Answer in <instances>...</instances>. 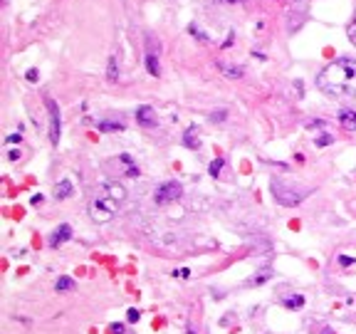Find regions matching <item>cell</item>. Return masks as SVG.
Returning a JSON list of instances; mask_svg holds the SVG:
<instances>
[{"label": "cell", "instance_id": "obj_1", "mask_svg": "<svg viewBox=\"0 0 356 334\" xmlns=\"http://www.w3.org/2000/svg\"><path fill=\"white\" fill-rule=\"evenodd\" d=\"M317 87L334 99H351L356 97V60L339 57L329 62L317 77Z\"/></svg>", "mask_w": 356, "mask_h": 334}, {"label": "cell", "instance_id": "obj_2", "mask_svg": "<svg viewBox=\"0 0 356 334\" xmlns=\"http://www.w3.org/2000/svg\"><path fill=\"white\" fill-rule=\"evenodd\" d=\"M270 191L275 195V201L277 203H282L287 208H292V206H299L304 198H307V188H292V186H287L285 181H280V179H272L270 183Z\"/></svg>", "mask_w": 356, "mask_h": 334}, {"label": "cell", "instance_id": "obj_3", "mask_svg": "<svg viewBox=\"0 0 356 334\" xmlns=\"http://www.w3.org/2000/svg\"><path fill=\"white\" fill-rule=\"evenodd\" d=\"M116 203L114 198H109L107 193H97L92 198V203H89V218L94 223H109L112 218L116 215Z\"/></svg>", "mask_w": 356, "mask_h": 334}, {"label": "cell", "instance_id": "obj_4", "mask_svg": "<svg viewBox=\"0 0 356 334\" xmlns=\"http://www.w3.org/2000/svg\"><path fill=\"white\" fill-rule=\"evenodd\" d=\"M181 195H183L181 183L178 181H163L161 186H156V191H154V201H156L158 206H166V203L178 201Z\"/></svg>", "mask_w": 356, "mask_h": 334}, {"label": "cell", "instance_id": "obj_5", "mask_svg": "<svg viewBox=\"0 0 356 334\" xmlns=\"http://www.w3.org/2000/svg\"><path fill=\"white\" fill-rule=\"evenodd\" d=\"M45 107H47V114H50V141L57 146L59 136H62V116H59V107L55 104V99H45Z\"/></svg>", "mask_w": 356, "mask_h": 334}, {"label": "cell", "instance_id": "obj_6", "mask_svg": "<svg viewBox=\"0 0 356 334\" xmlns=\"http://www.w3.org/2000/svg\"><path fill=\"white\" fill-rule=\"evenodd\" d=\"M99 191H101V193H107L109 198H114L116 203L127 201V188H124V186H121L119 181H104Z\"/></svg>", "mask_w": 356, "mask_h": 334}, {"label": "cell", "instance_id": "obj_7", "mask_svg": "<svg viewBox=\"0 0 356 334\" xmlns=\"http://www.w3.org/2000/svg\"><path fill=\"white\" fill-rule=\"evenodd\" d=\"M136 122L141 126H146V129H151V126H156L158 124V119H156V111L151 109L149 104H141V107H136Z\"/></svg>", "mask_w": 356, "mask_h": 334}, {"label": "cell", "instance_id": "obj_8", "mask_svg": "<svg viewBox=\"0 0 356 334\" xmlns=\"http://www.w3.org/2000/svg\"><path fill=\"white\" fill-rule=\"evenodd\" d=\"M70 238H72V228L67 225V223H62L57 230L47 238V245H50V248H59V245H62V243H67Z\"/></svg>", "mask_w": 356, "mask_h": 334}, {"label": "cell", "instance_id": "obj_9", "mask_svg": "<svg viewBox=\"0 0 356 334\" xmlns=\"http://www.w3.org/2000/svg\"><path fill=\"white\" fill-rule=\"evenodd\" d=\"M183 146H185V149H191V151L200 149V131H198V126H188V129L183 131Z\"/></svg>", "mask_w": 356, "mask_h": 334}, {"label": "cell", "instance_id": "obj_10", "mask_svg": "<svg viewBox=\"0 0 356 334\" xmlns=\"http://www.w3.org/2000/svg\"><path fill=\"white\" fill-rule=\"evenodd\" d=\"M218 70L223 72L228 80H240L245 77V70H242L240 65H228V62H218Z\"/></svg>", "mask_w": 356, "mask_h": 334}, {"label": "cell", "instance_id": "obj_11", "mask_svg": "<svg viewBox=\"0 0 356 334\" xmlns=\"http://www.w3.org/2000/svg\"><path fill=\"white\" fill-rule=\"evenodd\" d=\"M72 193H74V186H72L70 179H62L59 183H55V198L65 201V198H70Z\"/></svg>", "mask_w": 356, "mask_h": 334}, {"label": "cell", "instance_id": "obj_12", "mask_svg": "<svg viewBox=\"0 0 356 334\" xmlns=\"http://www.w3.org/2000/svg\"><path fill=\"white\" fill-rule=\"evenodd\" d=\"M339 124L349 131H356V109H344L339 114Z\"/></svg>", "mask_w": 356, "mask_h": 334}, {"label": "cell", "instance_id": "obj_13", "mask_svg": "<svg viewBox=\"0 0 356 334\" xmlns=\"http://www.w3.org/2000/svg\"><path fill=\"white\" fill-rule=\"evenodd\" d=\"M146 72L151 74V77H161V65H158V57L154 52H146Z\"/></svg>", "mask_w": 356, "mask_h": 334}, {"label": "cell", "instance_id": "obj_14", "mask_svg": "<svg viewBox=\"0 0 356 334\" xmlns=\"http://www.w3.org/2000/svg\"><path fill=\"white\" fill-rule=\"evenodd\" d=\"M77 287V282L70 278V275H62V278H57V282H55V290H57V294L62 292H72Z\"/></svg>", "mask_w": 356, "mask_h": 334}, {"label": "cell", "instance_id": "obj_15", "mask_svg": "<svg viewBox=\"0 0 356 334\" xmlns=\"http://www.w3.org/2000/svg\"><path fill=\"white\" fill-rule=\"evenodd\" d=\"M270 278H272V270H267V267H265V270H260L257 275H253V278L247 280L245 285H247V287H257V285H265V282H267Z\"/></svg>", "mask_w": 356, "mask_h": 334}, {"label": "cell", "instance_id": "obj_16", "mask_svg": "<svg viewBox=\"0 0 356 334\" xmlns=\"http://www.w3.org/2000/svg\"><path fill=\"white\" fill-rule=\"evenodd\" d=\"M107 80H109V82H116V80H119V62H116V55H109V62H107Z\"/></svg>", "mask_w": 356, "mask_h": 334}, {"label": "cell", "instance_id": "obj_17", "mask_svg": "<svg viewBox=\"0 0 356 334\" xmlns=\"http://www.w3.org/2000/svg\"><path fill=\"white\" fill-rule=\"evenodd\" d=\"M282 305L287 309H299V307H304V297L302 294H285L282 297Z\"/></svg>", "mask_w": 356, "mask_h": 334}, {"label": "cell", "instance_id": "obj_18", "mask_svg": "<svg viewBox=\"0 0 356 334\" xmlns=\"http://www.w3.org/2000/svg\"><path fill=\"white\" fill-rule=\"evenodd\" d=\"M119 161L127 166V176H131V179H136V176H139V166L131 161V156H129V153H121V156H119Z\"/></svg>", "mask_w": 356, "mask_h": 334}, {"label": "cell", "instance_id": "obj_19", "mask_svg": "<svg viewBox=\"0 0 356 334\" xmlns=\"http://www.w3.org/2000/svg\"><path fill=\"white\" fill-rule=\"evenodd\" d=\"M97 129L99 131H124V124L121 122H112V119H104V122L97 124Z\"/></svg>", "mask_w": 356, "mask_h": 334}, {"label": "cell", "instance_id": "obj_20", "mask_svg": "<svg viewBox=\"0 0 356 334\" xmlns=\"http://www.w3.org/2000/svg\"><path fill=\"white\" fill-rule=\"evenodd\" d=\"M223 166H225V159H223V156H218L215 161H211V166H208V173H211V176L215 179V176H220Z\"/></svg>", "mask_w": 356, "mask_h": 334}, {"label": "cell", "instance_id": "obj_21", "mask_svg": "<svg viewBox=\"0 0 356 334\" xmlns=\"http://www.w3.org/2000/svg\"><path fill=\"white\" fill-rule=\"evenodd\" d=\"M188 32H191V35H193L196 40H200V42H208V35H205V32H203V30H200L198 25H196V23H191V25H188Z\"/></svg>", "mask_w": 356, "mask_h": 334}, {"label": "cell", "instance_id": "obj_22", "mask_svg": "<svg viewBox=\"0 0 356 334\" xmlns=\"http://www.w3.org/2000/svg\"><path fill=\"white\" fill-rule=\"evenodd\" d=\"M329 144H334V136H331V134H319V136H314V146H329Z\"/></svg>", "mask_w": 356, "mask_h": 334}, {"label": "cell", "instance_id": "obj_23", "mask_svg": "<svg viewBox=\"0 0 356 334\" xmlns=\"http://www.w3.org/2000/svg\"><path fill=\"white\" fill-rule=\"evenodd\" d=\"M225 116H228V111H225V109H218V111H213V114H211V122H213V124H223V122H225Z\"/></svg>", "mask_w": 356, "mask_h": 334}, {"label": "cell", "instance_id": "obj_24", "mask_svg": "<svg viewBox=\"0 0 356 334\" xmlns=\"http://www.w3.org/2000/svg\"><path fill=\"white\" fill-rule=\"evenodd\" d=\"M346 37H349V42L356 47V17L349 23V28H346Z\"/></svg>", "mask_w": 356, "mask_h": 334}, {"label": "cell", "instance_id": "obj_25", "mask_svg": "<svg viewBox=\"0 0 356 334\" xmlns=\"http://www.w3.org/2000/svg\"><path fill=\"white\" fill-rule=\"evenodd\" d=\"M139 320H141L139 309H136V307H131V309L127 312V322H131V324H134V322H139Z\"/></svg>", "mask_w": 356, "mask_h": 334}, {"label": "cell", "instance_id": "obj_26", "mask_svg": "<svg viewBox=\"0 0 356 334\" xmlns=\"http://www.w3.org/2000/svg\"><path fill=\"white\" fill-rule=\"evenodd\" d=\"M173 275H176L178 280H188V278H191V270H188V267H181V270H176Z\"/></svg>", "mask_w": 356, "mask_h": 334}, {"label": "cell", "instance_id": "obj_27", "mask_svg": "<svg viewBox=\"0 0 356 334\" xmlns=\"http://www.w3.org/2000/svg\"><path fill=\"white\" fill-rule=\"evenodd\" d=\"M25 80H28V82H37V80H40V72L37 70H28V74H25Z\"/></svg>", "mask_w": 356, "mask_h": 334}, {"label": "cell", "instance_id": "obj_28", "mask_svg": "<svg viewBox=\"0 0 356 334\" xmlns=\"http://www.w3.org/2000/svg\"><path fill=\"white\" fill-rule=\"evenodd\" d=\"M339 265H342V267H349V265H354V258H349V255H339Z\"/></svg>", "mask_w": 356, "mask_h": 334}, {"label": "cell", "instance_id": "obj_29", "mask_svg": "<svg viewBox=\"0 0 356 334\" xmlns=\"http://www.w3.org/2000/svg\"><path fill=\"white\" fill-rule=\"evenodd\" d=\"M124 329H127L124 324H112V327H109V332L112 334H124Z\"/></svg>", "mask_w": 356, "mask_h": 334}, {"label": "cell", "instance_id": "obj_30", "mask_svg": "<svg viewBox=\"0 0 356 334\" xmlns=\"http://www.w3.org/2000/svg\"><path fill=\"white\" fill-rule=\"evenodd\" d=\"M43 201H45V198H43V193H37V195H32V198H30V203H32V206H40Z\"/></svg>", "mask_w": 356, "mask_h": 334}, {"label": "cell", "instance_id": "obj_31", "mask_svg": "<svg viewBox=\"0 0 356 334\" xmlns=\"http://www.w3.org/2000/svg\"><path fill=\"white\" fill-rule=\"evenodd\" d=\"M20 139H23L20 131H17V134H10V136H8V144H20Z\"/></svg>", "mask_w": 356, "mask_h": 334}, {"label": "cell", "instance_id": "obj_32", "mask_svg": "<svg viewBox=\"0 0 356 334\" xmlns=\"http://www.w3.org/2000/svg\"><path fill=\"white\" fill-rule=\"evenodd\" d=\"M233 37H235V32H228V40L223 42V47H230V45H233Z\"/></svg>", "mask_w": 356, "mask_h": 334}, {"label": "cell", "instance_id": "obj_33", "mask_svg": "<svg viewBox=\"0 0 356 334\" xmlns=\"http://www.w3.org/2000/svg\"><path fill=\"white\" fill-rule=\"evenodd\" d=\"M8 159H10V161H17V159H20V151H10L8 153Z\"/></svg>", "mask_w": 356, "mask_h": 334}, {"label": "cell", "instance_id": "obj_34", "mask_svg": "<svg viewBox=\"0 0 356 334\" xmlns=\"http://www.w3.org/2000/svg\"><path fill=\"white\" fill-rule=\"evenodd\" d=\"M213 3H225V5H235V3H242V0H213Z\"/></svg>", "mask_w": 356, "mask_h": 334}, {"label": "cell", "instance_id": "obj_35", "mask_svg": "<svg viewBox=\"0 0 356 334\" xmlns=\"http://www.w3.org/2000/svg\"><path fill=\"white\" fill-rule=\"evenodd\" d=\"M185 334H196V329H193V327H188V329H185Z\"/></svg>", "mask_w": 356, "mask_h": 334}]
</instances>
